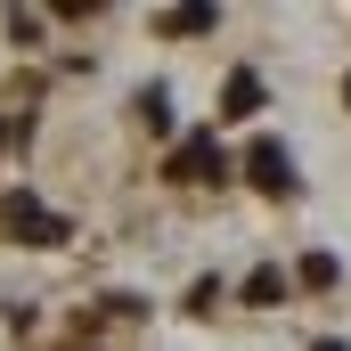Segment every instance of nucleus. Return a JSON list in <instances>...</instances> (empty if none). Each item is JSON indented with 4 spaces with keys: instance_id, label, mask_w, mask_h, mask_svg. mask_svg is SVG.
<instances>
[{
    "instance_id": "nucleus-8",
    "label": "nucleus",
    "mask_w": 351,
    "mask_h": 351,
    "mask_svg": "<svg viewBox=\"0 0 351 351\" xmlns=\"http://www.w3.org/2000/svg\"><path fill=\"white\" fill-rule=\"evenodd\" d=\"M139 114H147V131H172V98H164V90H147V98H139Z\"/></svg>"
},
{
    "instance_id": "nucleus-4",
    "label": "nucleus",
    "mask_w": 351,
    "mask_h": 351,
    "mask_svg": "<svg viewBox=\"0 0 351 351\" xmlns=\"http://www.w3.org/2000/svg\"><path fill=\"white\" fill-rule=\"evenodd\" d=\"M221 114H237V123H245V114H262V74H245V66H237L229 90H221Z\"/></svg>"
},
{
    "instance_id": "nucleus-5",
    "label": "nucleus",
    "mask_w": 351,
    "mask_h": 351,
    "mask_svg": "<svg viewBox=\"0 0 351 351\" xmlns=\"http://www.w3.org/2000/svg\"><path fill=\"white\" fill-rule=\"evenodd\" d=\"M245 302H262V311H269V302H286V269H254V278H245Z\"/></svg>"
},
{
    "instance_id": "nucleus-10",
    "label": "nucleus",
    "mask_w": 351,
    "mask_h": 351,
    "mask_svg": "<svg viewBox=\"0 0 351 351\" xmlns=\"http://www.w3.org/2000/svg\"><path fill=\"white\" fill-rule=\"evenodd\" d=\"M343 98H351V82H343Z\"/></svg>"
},
{
    "instance_id": "nucleus-3",
    "label": "nucleus",
    "mask_w": 351,
    "mask_h": 351,
    "mask_svg": "<svg viewBox=\"0 0 351 351\" xmlns=\"http://www.w3.org/2000/svg\"><path fill=\"white\" fill-rule=\"evenodd\" d=\"M245 172H254V188L286 196V188H294V156H286L278 139H254V147H245Z\"/></svg>"
},
{
    "instance_id": "nucleus-7",
    "label": "nucleus",
    "mask_w": 351,
    "mask_h": 351,
    "mask_svg": "<svg viewBox=\"0 0 351 351\" xmlns=\"http://www.w3.org/2000/svg\"><path fill=\"white\" fill-rule=\"evenodd\" d=\"M294 278H302V286H319V294H327V286H335V254H311V262L294 269Z\"/></svg>"
},
{
    "instance_id": "nucleus-2",
    "label": "nucleus",
    "mask_w": 351,
    "mask_h": 351,
    "mask_svg": "<svg viewBox=\"0 0 351 351\" xmlns=\"http://www.w3.org/2000/svg\"><path fill=\"white\" fill-rule=\"evenodd\" d=\"M221 172H229V156H221L213 131H188V139L172 147V180H221Z\"/></svg>"
},
{
    "instance_id": "nucleus-6",
    "label": "nucleus",
    "mask_w": 351,
    "mask_h": 351,
    "mask_svg": "<svg viewBox=\"0 0 351 351\" xmlns=\"http://www.w3.org/2000/svg\"><path fill=\"white\" fill-rule=\"evenodd\" d=\"M164 33H213V8H172Z\"/></svg>"
},
{
    "instance_id": "nucleus-9",
    "label": "nucleus",
    "mask_w": 351,
    "mask_h": 351,
    "mask_svg": "<svg viewBox=\"0 0 351 351\" xmlns=\"http://www.w3.org/2000/svg\"><path fill=\"white\" fill-rule=\"evenodd\" d=\"M311 351H343V343H311Z\"/></svg>"
},
{
    "instance_id": "nucleus-1",
    "label": "nucleus",
    "mask_w": 351,
    "mask_h": 351,
    "mask_svg": "<svg viewBox=\"0 0 351 351\" xmlns=\"http://www.w3.org/2000/svg\"><path fill=\"white\" fill-rule=\"evenodd\" d=\"M0 229H8V237H25V245H58V237H66V221H58L41 196H25V188H16V196H0Z\"/></svg>"
}]
</instances>
